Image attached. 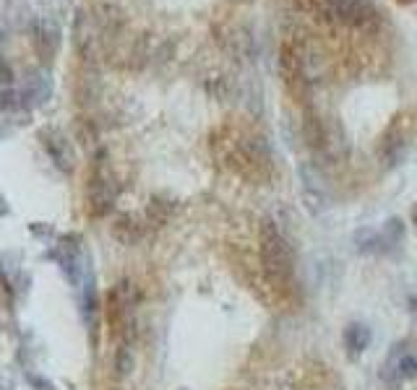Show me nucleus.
Segmentation results:
<instances>
[{
  "mask_svg": "<svg viewBox=\"0 0 417 390\" xmlns=\"http://www.w3.org/2000/svg\"><path fill=\"white\" fill-rule=\"evenodd\" d=\"M39 141H42L47 156L53 159V164H55L60 172H71V169H74L76 154H74V148H71V141H68L57 127L42 130V133H39Z\"/></svg>",
  "mask_w": 417,
  "mask_h": 390,
  "instance_id": "obj_6",
  "label": "nucleus"
},
{
  "mask_svg": "<svg viewBox=\"0 0 417 390\" xmlns=\"http://www.w3.org/2000/svg\"><path fill=\"white\" fill-rule=\"evenodd\" d=\"M115 198H118V182L110 172L107 154L100 151L92 164L89 185H86V209H89L92 216H104L115 206Z\"/></svg>",
  "mask_w": 417,
  "mask_h": 390,
  "instance_id": "obj_2",
  "label": "nucleus"
},
{
  "mask_svg": "<svg viewBox=\"0 0 417 390\" xmlns=\"http://www.w3.org/2000/svg\"><path fill=\"white\" fill-rule=\"evenodd\" d=\"M371 344V328L362 326V323H350L344 328V346L350 349L353 356H360Z\"/></svg>",
  "mask_w": 417,
  "mask_h": 390,
  "instance_id": "obj_8",
  "label": "nucleus"
},
{
  "mask_svg": "<svg viewBox=\"0 0 417 390\" xmlns=\"http://www.w3.org/2000/svg\"><path fill=\"white\" fill-rule=\"evenodd\" d=\"M402 380H415L417 377V356L415 354H404L397 364Z\"/></svg>",
  "mask_w": 417,
  "mask_h": 390,
  "instance_id": "obj_14",
  "label": "nucleus"
},
{
  "mask_svg": "<svg viewBox=\"0 0 417 390\" xmlns=\"http://www.w3.org/2000/svg\"><path fill=\"white\" fill-rule=\"evenodd\" d=\"M313 6L324 18L350 27H371L378 18V11L371 0H313Z\"/></svg>",
  "mask_w": 417,
  "mask_h": 390,
  "instance_id": "obj_3",
  "label": "nucleus"
},
{
  "mask_svg": "<svg viewBox=\"0 0 417 390\" xmlns=\"http://www.w3.org/2000/svg\"><path fill=\"white\" fill-rule=\"evenodd\" d=\"M381 382H383V385H389L391 390H397L404 380H402V375H399L397 367H394L391 362H386V367L381 370Z\"/></svg>",
  "mask_w": 417,
  "mask_h": 390,
  "instance_id": "obj_16",
  "label": "nucleus"
},
{
  "mask_svg": "<svg viewBox=\"0 0 417 390\" xmlns=\"http://www.w3.org/2000/svg\"><path fill=\"white\" fill-rule=\"evenodd\" d=\"M53 94V83H50V73L45 68H32L24 76V89H21V97H24V104L27 107H39L45 104Z\"/></svg>",
  "mask_w": 417,
  "mask_h": 390,
  "instance_id": "obj_7",
  "label": "nucleus"
},
{
  "mask_svg": "<svg viewBox=\"0 0 417 390\" xmlns=\"http://www.w3.org/2000/svg\"><path fill=\"white\" fill-rule=\"evenodd\" d=\"M412 221H415V224H417V209H415V214H412Z\"/></svg>",
  "mask_w": 417,
  "mask_h": 390,
  "instance_id": "obj_21",
  "label": "nucleus"
},
{
  "mask_svg": "<svg viewBox=\"0 0 417 390\" xmlns=\"http://www.w3.org/2000/svg\"><path fill=\"white\" fill-rule=\"evenodd\" d=\"M130 370H133V354H130V349L123 346L115 356V372H118V377H125V375H130Z\"/></svg>",
  "mask_w": 417,
  "mask_h": 390,
  "instance_id": "obj_15",
  "label": "nucleus"
},
{
  "mask_svg": "<svg viewBox=\"0 0 417 390\" xmlns=\"http://www.w3.org/2000/svg\"><path fill=\"white\" fill-rule=\"evenodd\" d=\"M404 349H407V341H397V344L391 346L389 359H386V362H394V359H402V356H404Z\"/></svg>",
  "mask_w": 417,
  "mask_h": 390,
  "instance_id": "obj_18",
  "label": "nucleus"
},
{
  "mask_svg": "<svg viewBox=\"0 0 417 390\" xmlns=\"http://www.w3.org/2000/svg\"><path fill=\"white\" fill-rule=\"evenodd\" d=\"M29 382L34 385L37 390H55V385L50 380H45V377H37V375H29Z\"/></svg>",
  "mask_w": 417,
  "mask_h": 390,
  "instance_id": "obj_19",
  "label": "nucleus"
},
{
  "mask_svg": "<svg viewBox=\"0 0 417 390\" xmlns=\"http://www.w3.org/2000/svg\"><path fill=\"white\" fill-rule=\"evenodd\" d=\"M383 245H399L402 239H404V221L399 216H391L386 221V227H383Z\"/></svg>",
  "mask_w": 417,
  "mask_h": 390,
  "instance_id": "obj_12",
  "label": "nucleus"
},
{
  "mask_svg": "<svg viewBox=\"0 0 417 390\" xmlns=\"http://www.w3.org/2000/svg\"><path fill=\"white\" fill-rule=\"evenodd\" d=\"M0 83H13V68H11L8 63H6V57L0 55Z\"/></svg>",
  "mask_w": 417,
  "mask_h": 390,
  "instance_id": "obj_17",
  "label": "nucleus"
},
{
  "mask_svg": "<svg viewBox=\"0 0 417 390\" xmlns=\"http://www.w3.org/2000/svg\"><path fill=\"white\" fill-rule=\"evenodd\" d=\"M355 245H357V253L362 255H373L383 250V237L371 227H362L355 232Z\"/></svg>",
  "mask_w": 417,
  "mask_h": 390,
  "instance_id": "obj_10",
  "label": "nucleus"
},
{
  "mask_svg": "<svg viewBox=\"0 0 417 390\" xmlns=\"http://www.w3.org/2000/svg\"><path fill=\"white\" fill-rule=\"evenodd\" d=\"M170 214H172V206L165 203V200H159V198L151 200V203H149V209H146L149 224H154V227H162L167 218H170Z\"/></svg>",
  "mask_w": 417,
  "mask_h": 390,
  "instance_id": "obj_11",
  "label": "nucleus"
},
{
  "mask_svg": "<svg viewBox=\"0 0 417 390\" xmlns=\"http://www.w3.org/2000/svg\"><path fill=\"white\" fill-rule=\"evenodd\" d=\"M0 109H6V112H19V109H27L21 91L13 89V86L0 91Z\"/></svg>",
  "mask_w": 417,
  "mask_h": 390,
  "instance_id": "obj_13",
  "label": "nucleus"
},
{
  "mask_svg": "<svg viewBox=\"0 0 417 390\" xmlns=\"http://www.w3.org/2000/svg\"><path fill=\"white\" fill-rule=\"evenodd\" d=\"M139 300H141L139 289L130 281L115 284L110 289V294H107V320H110V326L115 333H121L123 326L128 323L130 309L139 305Z\"/></svg>",
  "mask_w": 417,
  "mask_h": 390,
  "instance_id": "obj_4",
  "label": "nucleus"
},
{
  "mask_svg": "<svg viewBox=\"0 0 417 390\" xmlns=\"http://www.w3.org/2000/svg\"><path fill=\"white\" fill-rule=\"evenodd\" d=\"M3 302H11V291H8V281L3 279V273H0V305Z\"/></svg>",
  "mask_w": 417,
  "mask_h": 390,
  "instance_id": "obj_20",
  "label": "nucleus"
},
{
  "mask_svg": "<svg viewBox=\"0 0 417 390\" xmlns=\"http://www.w3.org/2000/svg\"><path fill=\"white\" fill-rule=\"evenodd\" d=\"M32 45L37 50V55L42 60H53L60 50V27H57L55 21H50V18H34L32 21Z\"/></svg>",
  "mask_w": 417,
  "mask_h": 390,
  "instance_id": "obj_5",
  "label": "nucleus"
},
{
  "mask_svg": "<svg viewBox=\"0 0 417 390\" xmlns=\"http://www.w3.org/2000/svg\"><path fill=\"white\" fill-rule=\"evenodd\" d=\"M112 235H115V239H121L123 245H136L144 237V227L133 216H121L112 224Z\"/></svg>",
  "mask_w": 417,
  "mask_h": 390,
  "instance_id": "obj_9",
  "label": "nucleus"
},
{
  "mask_svg": "<svg viewBox=\"0 0 417 390\" xmlns=\"http://www.w3.org/2000/svg\"><path fill=\"white\" fill-rule=\"evenodd\" d=\"M0 39H3V29H0Z\"/></svg>",
  "mask_w": 417,
  "mask_h": 390,
  "instance_id": "obj_22",
  "label": "nucleus"
},
{
  "mask_svg": "<svg viewBox=\"0 0 417 390\" xmlns=\"http://www.w3.org/2000/svg\"><path fill=\"white\" fill-rule=\"evenodd\" d=\"M261 263H264V271H266L271 284H277V286L289 284L295 253L274 221L261 224Z\"/></svg>",
  "mask_w": 417,
  "mask_h": 390,
  "instance_id": "obj_1",
  "label": "nucleus"
}]
</instances>
